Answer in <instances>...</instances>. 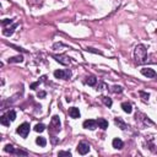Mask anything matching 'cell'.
<instances>
[{
  "instance_id": "cell-26",
  "label": "cell",
  "mask_w": 157,
  "mask_h": 157,
  "mask_svg": "<svg viewBox=\"0 0 157 157\" xmlns=\"http://www.w3.org/2000/svg\"><path fill=\"white\" fill-rule=\"evenodd\" d=\"M12 22H14V20H11V18H5V20L1 21V25L5 27V26H7V25H11Z\"/></svg>"
},
{
  "instance_id": "cell-2",
  "label": "cell",
  "mask_w": 157,
  "mask_h": 157,
  "mask_svg": "<svg viewBox=\"0 0 157 157\" xmlns=\"http://www.w3.org/2000/svg\"><path fill=\"white\" fill-rule=\"evenodd\" d=\"M62 124H60V119H59L58 115H53L52 120H50V125H49V130L52 133H58L60 131Z\"/></svg>"
},
{
  "instance_id": "cell-10",
  "label": "cell",
  "mask_w": 157,
  "mask_h": 157,
  "mask_svg": "<svg viewBox=\"0 0 157 157\" xmlns=\"http://www.w3.org/2000/svg\"><path fill=\"white\" fill-rule=\"evenodd\" d=\"M114 123H115V125H117L118 128H120L122 130H125V129L128 128V125H127V123L123 120L122 118H115L114 119Z\"/></svg>"
},
{
  "instance_id": "cell-15",
  "label": "cell",
  "mask_w": 157,
  "mask_h": 157,
  "mask_svg": "<svg viewBox=\"0 0 157 157\" xmlns=\"http://www.w3.org/2000/svg\"><path fill=\"white\" fill-rule=\"evenodd\" d=\"M96 82H97V78H96L95 76L90 75V76H87V77H86V84L89 85V86H95V85H96Z\"/></svg>"
},
{
  "instance_id": "cell-19",
  "label": "cell",
  "mask_w": 157,
  "mask_h": 157,
  "mask_svg": "<svg viewBox=\"0 0 157 157\" xmlns=\"http://www.w3.org/2000/svg\"><path fill=\"white\" fill-rule=\"evenodd\" d=\"M36 144L39 145V146H42V147H44L45 145H47V140H45V137L39 136V137H37V139H36Z\"/></svg>"
},
{
  "instance_id": "cell-24",
  "label": "cell",
  "mask_w": 157,
  "mask_h": 157,
  "mask_svg": "<svg viewBox=\"0 0 157 157\" xmlns=\"http://www.w3.org/2000/svg\"><path fill=\"white\" fill-rule=\"evenodd\" d=\"M139 95L144 101H149V98H150V93H147V92H145V91H140Z\"/></svg>"
},
{
  "instance_id": "cell-14",
  "label": "cell",
  "mask_w": 157,
  "mask_h": 157,
  "mask_svg": "<svg viewBox=\"0 0 157 157\" xmlns=\"http://www.w3.org/2000/svg\"><path fill=\"white\" fill-rule=\"evenodd\" d=\"M122 108H123L124 112L128 113V114H130V113L133 112V107H131V104H130V103H128V102L122 103Z\"/></svg>"
},
{
  "instance_id": "cell-29",
  "label": "cell",
  "mask_w": 157,
  "mask_h": 157,
  "mask_svg": "<svg viewBox=\"0 0 157 157\" xmlns=\"http://www.w3.org/2000/svg\"><path fill=\"white\" fill-rule=\"evenodd\" d=\"M86 50H87V52H91V53H96V54H102V52H99V50H96V49H93V48H87Z\"/></svg>"
},
{
  "instance_id": "cell-21",
  "label": "cell",
  "mask_w": 157,
  "mask_h": 157,
  "mask_svg": "<svg viewBox=\"0 0 157 157\" xmlns=\"http://www.w3.org/2000/svg\"><path fill=\"white\" fill-rule=\"evenodd\" d=\"M6 115H7V118L10 119L11 122H14L16 119V112H15V110H9V112L6 113Z\"/></svg>"
},
{
  "instance_id": "cell-22",
  "label": "cell",
  "mask_w": 157,
  "mask_h": 157,
  "mask_svg": "<svg viewBox=\"0 0 157 157\" xmlns=\"http://www.w3.org/2000/svg\"><path fill=\"white\" fill-rule=\"evenodd\" d=\"M35 130L37 133H42V131L45 130V125H44V124H37V125L35 127Z\"/></svg>"
},
{
  "instance_id": "cell-7",
  "label": "cell",
  "mask_w": 157,
  "mask_h": 157,
  "mask_svg": "<svg viewBox=\"0 0 157 157\" xmlns=\"http://www.w3.org/2000/svg\"><path fill=\"white\" fill-rule=\"evenodd\" d=\"M53 58L57 62L63 64V65H69L70 64V58H68L66 55H53Z\"/></svg>"
},
{
  "instance_id": "cell-8",
  "label": "cell",
  "mask_w": 157,
  "mask_h": 157,
  "mask_svg": "<svg viewBox=\"0 0 157 157\" xmlns=\"http://www.w3.org/2000/svg\"><path fill=\"white\" fill-rule=\"evenodd\" d=\"M97 120H93V119H87V120L84 122V128L85 129H90V130H95L97 128Z\"/></svg>"
},
{
  "instance_id": "cell-11",
  "label": "cell",
  "mask_w": 157,
  "mask_h": 157,
  "mask_svg": "<svg viewBox=\"0 0 157 157\" xmlns=\"http://www.w3.org/2000/svg\"><path fill=\"white\" fill-rule=\"evenodd\" d=\"M69 115L74 119L80 118V110H78V108H76V107H71L70 109H69Z\"/></svg>"
},
{
  "instance_id": "cell-1",
  "label": "cell",
  "mask_w": 157,
  "mask_h": 157,
  "mask_svg": "<svg viewBox=\"0 0 157 157\" xmlns=\"http://www.w3.org/2000/svg\"><path fill=\"white\" fill-rule=\"evenodd\" d=\"M134 59L137 64H144L147 62V49L144 44H137L134 49Z\"/></svg>"
},
{
  "instance_id": "cell-30",
  "label": "cell",
  "mask_w": 157,
  "mask_h": 157,
  "mask_svg": "<svg viewBox=\"0 0 157 157\" xmlns=\"http://www.w3.org/2000/svg\"><path fill=\"white\" fill-rule=\"evenodd\" d=\"M11 47H12V48H15L16 50H18V52H26L25 49H22V48H20V47H16V45H12V44H11Z\"/></svg>"
},
{
  "instance_id": "cell-13",
  "label": "cell",
  "mask_w": 157,
  "mask_h": 157,
  "mask_svg": "<svg viewBox=\"0 0 157 157\" xmlns=\"http://www.w3.org/2000/svg\"><path fill=\"white\" fill-rule=\"evenodd\" d=\"M17 26H18V25L15 24V25H12L11 27H9V28H5V30L3 31V35H4V36H7V37H9V36H11V35L14 33V31H15V28H16Z\"/></svg>"
},
{
  "instance_id": "cell-17",
  "label": "cell",
  "mask_w": 157,
  "mask_h": 157,
  "mask_svg": "<svg viewBox=\"0 0 157 157\" xmlns=\"http://www.w3.org/2000/svg\"><path fill=\"white\" fill-rule=\"evenodd\" d=\"M101 99H102V102L106 104V106H107V107L108 108H110V107H112V104H113V102H112V99H110L109 98V97H106V96H102V97H101Z\"/></svg>"
},
{
  "instance_id": "cell-5",
  "label": "cell",
  "mask_w": 157,
  "mask_h": 157,
  "mask_svg": "<svg viewBox=\"0 0 157 157\" xmlns=\"http://www.w3.org/2000/svg\"><path fill=\"white\" fill-rule=\"evenodd\" d=\"M89 151H90V145L87 144V142H85V141L78 142V145H77V152L78 154L86 155V154H89Z\"/></svg>"
},
{
  "instance_id": "cell-28",
  "label": "cell",
  "mask_w": 157,
  "mask_h": 157,
  "mask_svg": "<svg viewBox=\"0 0 157 157\" xmlns=\"http://www.w3.org/2000/svg\"><path fill=\"white\" fill-rule=\"evenodd\" d=\"M45 96H47V93H45V91H39L38 93H37V97H38V98H44Z\"/></svg>"
},
{
  "instance_id": "cell-6",
  "label": "cell",
  "mask_w": 157,
  "mask_h": 157,
  "mask_svg": "<svg viewBox=\"0 0 157 157\" xmlns=\"http://www.w3.org/2000/svg\"><path fill=\"white\" fill-rule=\"evenodd\" d=\"M141 74L144 76H146L147 78H154V77H157V74L154 69H150V68H144L141 69Z\"/></svg>"
},
{
  "instance_id": "cell-12",
  "label": "cell",
  "mask_w": 157,
  "mask_h": 157,
  "mask_svg": "<svg viewBox=\"0 0 157 157\" xmlns=\"http://www.w3.org/2000/svg\"><path fill=\"white\" fill-rule=\"evenodd\" d=\"M97 124H98V127L101 129H103V130H106V129L108 128V122L106 120V119H103V118H98V119H97Z\"/></svg>"
},
{
  "instance_id": "cell-9",
  "label": "cell",
  "mask_w": 157,
  "mask_h": 157,
  "mask_svg": "<svg viewBox=\"0 0 157 157\" xmlns=\"http://www.w3.org/2000/svg\"><path fill=\"white\" fill-rule=\"evenodd\" d=\"M112 145H113L114 149H117V150H122L123 147H124V142H123L120 139L115 137V139H113V141H112Z\"/></svg>"
},
{
  "instance_id": "cell-16",
  "label": "cell",
  "mask_w": 157,
  "mask_h": 157,
  "mask_svg": "<svg viewBox=\"0 0 157 157\" xmlns=\"http://www.w3.org/2000/svg\"><path fill=\"white\" fill-rule=\"evenodd\" d=\"M9 63H22L24 62V57L22 55H17V57H12V58H9Z\"/></svg>"
},
{
  "instance_id": "cell-4",
  "label": "cell",
  "mask_w": 157,
  "mask_h": 157,
  "mask_svg": "<svg viewBox=\"0 0 157 157\" xmlns=\"http://www.w3.org/2000/svg\"><path fill=\"white\" fill-rule=\"evenodd\" d=\"M54 76L57 78H63V80H69L71 77V71L69 70H55Z\"/></svg>"
},
{
  "instance_id": "cell-23",
  "label": "cell",
  "mask_w": 157,
  "mask_h": 157,
  "mask_svg": "<svg viewBox=\"0 0 157 157\" xmlns=\"http://www.w3.org/2000/svg\"><path fill=\"white\" fill-rule=\"evenodd\" d=\"M112 92H114V93H122V92H123V87L122 86H118V85H114L112 87Z\"/></svg>"
},
{
  "instance_id": "cell-18",
  "label": "cell",
  "mask_w": 157,
  "mask_h": 157,
  "mask_svg": "<svg viewBox=\"0 0 157 157\" xmlns=\"http://www.w3.org/2000/svg\"><path fill=\"white\" fill-rule=\"evenodd\" d=\"M10 119L7 118V115H1V117H0V123L3 124V125H5V127H9L10 125Z\"/></svg>"
},
{
  "instance_id": "cell-3",
  "label": "cell",
  "mask_w": 157,
  "mask_h": 157,
  "mask_svg": "<svg viewBox=\"0 0 157 157\" xmlns=\"http://www.w3.org/2000/svg\"><path fill=\"white\" fill-rule=\"evenodd\" d=\"M16 133L18 135H21L22 137H27L30 133V124L28 123H22L21 125H18L16 129Z\"/></svg>"
},
{
  "instance_id": "cell-27",
  "label": "cell",
  "mask_w": 157,
  "mask_h": 157,
  "mask_svg": "<svg viewBox=\"0 0 157 157\" xmlns=\"http://www.w3.org/2000/svg\"><path fill=\"white\" fill-rule=\"evenodd\" d=\"M58 156H68V157H70L71 156V152L70 151H59L58 152Z\"/></svg>"
},
{
  "instance_id": "cell-25",
  "label": "cell",
  "mask_w": 157,
  "mask_h": 157,
  "mask_svg": "<svg viewBox=\"0 0 157 157\" xmlns=\"http://www.w3.org/2000/svg\"><path fill=\"white\" fill-rule=\"evenodd\" d=\"M4 151L9 152V154H14V151H15V147H14L12 145H6L5 147H4Z\"/></svg>"
},
{
  "instance_id": "cell-20",
  "label": "cell",
  "mask_w": 157,
  "mask_h": 157,
  "mask_svg": "<svg viewBox=\"0 0 157 157\" xmlns=\"http://www.w3.org/2000/svg\"><path fill=\"white\" fill-rule=\"evenodd\" d=\"M45 78H47L45 76H42V77H41V80H39V81L33 82V84H31V85H30V89H31V90H36V87H37V86H39V84H42V82L45 80Z\"/></svg>"
}]
</instances>
